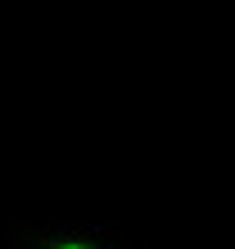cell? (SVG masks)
Returning a JSON list of instances; mask_svg holds the SVG:
<instances>
[{
    "instance_id": "obj_1",
    "label": "cell",
    "mask_w": 235,
    "mask_h": 249,
    "mask_svg": "<svg viewBox=\"0 0 235 249\" xmlns=\"http://www.w3.org/2000/svg\"><path fill=\"white\" fill-rule=\"evenodd\" d=\"M5 249H140L127 231L91 222H9Z\"/></svg>"
}]
</instances>
